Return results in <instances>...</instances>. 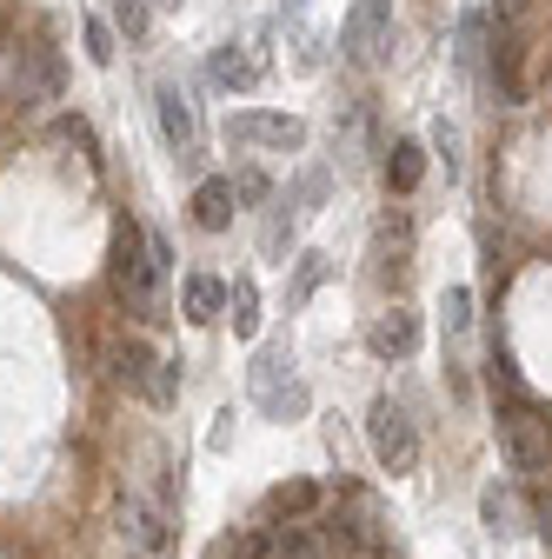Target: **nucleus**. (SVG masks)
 I'll use <instances>...</instances> for the list:
<instances>
[{
	"instance_id": "0eeeda50",
	"label": "nucleus",
	"mask_w": 552,
	"mask_h": 559,
	"mask_svg": "<svg viewBox=\"0 0 552 559\" xmlns=\"http://www.w3.org/2000/svg\"><path fill=\"white\" fill-rule=\"evenodd\" d=\"M8 94L14 107H47L60 100V53L53 47H14V67H8Z\"/></svg>"
},
{
	"instance_id": "4468645a",
	"label": "nucleus",
	"mask_w": 552,
	"mask_h": 559,
	"mask_svg": "<svg viewBox=\"0 0 552 559\" xmlns=\"http://www.w3.org/2000/svg\"><path fill=\"white\" fill-rule=\"evenodd\" d=\"M479 520H487V533L493 539H513V533H526V507H519V493L513 486H487V493H479Z\"/></svg>"
},
{
	"instance_id": "bb28decb",
	"label": "nucleus",
	"mask_w": 552,
	"mask_h": 559,
	"mask_svg": "<svg viewBox=\"0 0 552 559\" xmlns=\"http://www.w3.org/2000/svg\"><path fill=\"white\" fill-rule=\"evenodd\" d=\"M433 147L446 154V174H453V167H459V127H453V120H440V127H433Z\"/></svg>"
},
{
	"instance_id": "473e14b6",
	"label": "nucleus",
	"mask_w": 552,
	"mask_h": 559,
	"mask_svg": "<svg viewBox=\"0 0 552 559\" xmlns=\"http://www.w3.org/2000/svg\"><path fill=\"white\" fill-rule=\"evenodd\" d=\"M147 8H180V0H147Z\"/></svg>"
},
{
	"instance_id": "393cba45",
	"label": "nucleus",
	"mask_w": 552,
	"mask_h": 559,
	"mask_svg": "<svg viewBox=\"0 0 552 559\" xmlns=\"http://www.w3.org/2000/svg\"><path fill=\"white\" fill-rule=\"evenodd\" d=\"M81 40H87V60H94V67H107V60H113V27H107V21H87V27H81Z\"/></svg>"
},
{
	"instance_id": "6e6552de",
	"label": "nucleus",
	"mask_w": 552,
	"mask_h": 559,
	"mask_svg": "<svg viewBox=\"0 0 552 559\" xmlns=\"http://www.w3.org/2000/svg\"><path fill=\"white\" fill-rule=\"evenodd\" d=\"M339 47H347L353 67H380V53H386V0H360L347 14V27H339Z\"/></svg>"
},
{
	"instance_id": "f3484780",
	"label": "nucleus",
	"mask_w": 552,
	"mask_h": 559,
	"mask_svg": "<svg viewBox=\"0 0 552 559\" xmlns=\"http://www.w3.org/2000/svg\"><path fill=\"white\" fill-rule=\"evenodd\" d=\"M266 559H326V539H320V526H273Z\"/></svg>"
},
{
	"instance_id": "a878e982",
	"label": "nucleus",
	"mask_w": 552,
	"mask_h": 559,
	"mask_svg": "<svg viewBox=\"0 0 552 559\" xmlns=\"http://www.w3.org/2000/svg\"><path fill=\"white\" fill-rule=\"evenodd\" d=\"M147 400H154V406H173V400H180V367H173V360L160 367V380H154V393H147Z\"/></svg>"
},
{
	"instance_id": "2f4dec72",
	"label": "nucleus",
	"mask_w": 552,
	"mask_h": 559,
	"mask_svg": "<svg viewBox=\"0 0 552 559\" xmlns=\"http://www.w3.org/2000/svg\"><path fill=\"white\" fill-rule=\"evenodd\" d=\"M8 53H14V47H8V21H0V60H8Z\"/></svg>"
},
{
	"instance_id": "423d86ee",
	"label": "nucleus",
	"mask_w": 552,
	"mask_h": 559,
	"mask_svg": "<svg viewBox=\"0 0 552 559\" xmlns=\"http://www.w3.org/2000/svg\"><path fill=\"white\" fill-rule=\"evenodd\" d=\"M227 140L253 154H300L307 147V120L293 114H227Z\"/></svg>"
},
{
	"instance_id": "9d476101",
	"label": "nucleus",
	"mask_w": 552,
	"mask_h": 559,
	"mask_svg": "<svg viewBox=\"0 0 552 559\" xmlns=\"http://www.w3.org/2000/svg\"><path fill=\"white\" fill-rule=\"evenodd\" d=\"M412 346H420V313H406V307L373 313V326H367V354L373 360H406Z\"/></svg>"
},
{
	"instance_id": "b1692460",
	"label": "nucleus",
	"mask_w": 552,
	"mask_h": 559,
	"mask_svg": "<svg viewBox=\"0 0 552 559\" xmlns=\"http://www.w3.org/2000/svg\"><path fill=\"white\" fill-rule=\"evenodd\" d=\"M333 266H326V253H300V273H293V294H287V307H307V294L320 287Z\"/></svg>"
},
{
	"instance_id": "cd10ccee",
	"label": "nucleus",
	"mask_w": 552,
	"mask_h": 559,
	"mask_svg": "<svg viewBox=\"0 0 552 559\" xmlns=\"http://www.w3.org/2000/svg\"><path fill=\"white\" fill-rule=\"evenodd\" d=\"M266 193H273V187H266V174H253V167L233 180V200H266Z\"/></svg>"
},
{
	"instance_id": "aec40b11",
	"label": "nucleus",
	"mask_w": 552,
	"mask_h": 559,
	"mask_svg": "<svg viewBox=\"0 0 552 559\" xmlns=\"http://www.w3.org/2000/svg\"><path fill=\"white\" fill-rule=\"evenodd\" d=\"M227 320H233L240 340L260 333V287H253V280H233V287H227Z\"/></svg>"
},
{
	"instance_id": "6ab92c4d",
	"label": "nucleus",
	"mask_w": 552,
	"mask_h": 559,
	"mask_svg": "<svg viewBox=\"0 0 552 559\" xmlns=\"http://www.w3.org/2000/svg\"><path fill=\"white\" fill-rule=\"evenodd\" d=\"M214 81H220V87H253V81H260V53H247V47L227 40V47L214 53Z\"/></svg>"
},
{
	"instance_id": "ddd939ff",
	"label": "nucleus",
	"mask_w": 552,
	"mask_h": 559,
	"mask_svg": "<svg viewBox=\"0 0 552 559\" xmlns=\"http://www.w3.org/2000/svg\"><path fill=\"white\" fill-rule=\"evenodd\" d=\"M233 214H240L233 180H200V187H193V227H206V234H227V227H233Z\"/></svg>"
},
{
	"instance_id": "c85d7f7f",
	"label": "nucleus",
	"mask_w": 552,
	"mask_h": 559,
	"mask_svg": "<svg viewBox=\"0 0 552 559\" xmlns=\"http://www.w3.org/2000/svg\"><path fill=\"white\" fill-rule=\"evenodd\" d=\"M466 320H472V294L453 287V294H446V326H466Z\"/></svg>"
},
{
	"instance_id": "dca6fc26",
	"label": "nucleus",
	"mask_w": 552,
	"mask_h": 559,
	"mask_svg": "<svg viewBox=\"0 0 552 559\" xmlns=\"http://www.w3.org/2000/svg\"><path fill=\"white\" fill-rule=\"evenodd\" d=\"M406 253H412V227H406V214H386L380 234H373V260H380V273H406Z\"/></svg>"
},
{
	"instance_id": "a211bd4d",
	"label": "nucleus",
	"mask_w": 552,
	"mask_h": 559,
	"mask_svg": "<svg viewBox=\"0 0 552 559\" xmlns=\"http://www.w3.org/2000/svg\"><path fill=\"white\" fill-rule=\"evenodd\" d=\"M420 174H427V147H420V140H393V154H386V187H393V193H412V187H420Z\"/></svg>"
},
{
	"instance_id": "f8f14e48",
	"label": "nucleus",
	"mask_w": 552,
	"mask_h": 559,
	"mask_svg": "<svg viewBox=\"0 0 552 559\" xmlns=\"http://www.w3.org/2000/svg\"><path fill=\"white\" fill-rule=\"evenodd\" d=\"M339 526H347L367 552H380L386 546V513H380V500L373 493H339V513H333Z\"/></svg>"
},
{
	"instance_id": "7ed1b4c3",
	"label": "nucleus",
	"mask_w": 552,
	"mask_h": 559,
	"mask_svg": "<svg viewBox=\"0 0 552 559\" xmlns=\"http://www.w3.org/2000/svg\"><path fill=\"white\" fill-rule=\"evenodd\" d=\"M367 447H373V460L386 473H412V466H420V427L406 419V406L393 393H380L367 406Z\"/></svg>"
},
{
	"instance_id": "412c9836",
	"label": "nucleus",
	"mask_w": 552,
	"mask_h": 559,
	"mask_svg": "<svg viewBox=\"0 0 552 559\" xmlns=\"http://www.w3.org/2000/svg\"><path fill=\"white\" fill-rule=\"evenodd\" d=\"M147 27H154V8H147V0H113V34L147 40Z\"/></svg>"
},
{
	"instance_id": "20e7f679",
	"label": "nucleus",
	"mask_w": 552,
	"mask_h": 559,
	"mask_svg": "<svg viewBox=\"0 0 552 559\" xmlns=\"http://www.w3.org/2000/svg\"><path fill=\"white\" fill-rule=\"evenodd\" d=\"M500 453L513 473H545L552 466V419H539V406H526V400L500 406Z\"/></svg>"
},
{
	"instance_id": "5701e85b",
	"label": "nucleus",
	"mask_w": 552,
	"mask_h": 559,
	"mask_svg": "<svg viewBox=\"0 0 552 559\" xmlns=\"http://www.w3.org/2000/svg\"><path fill=\"white\" fill-rule=\"evenodd\" d=\"M493 81L506 100H519V40H493Z\"/></svg>"
},
{
	"instance_id": "39448f33",
	"label": "nucleus",
	"mask_w": 552,
	"mask_h": 559,
	"mask_svg": "<svg viewBox=\"0 0 552 559\" xmlns=\"http://www.w3.org/2000/svg\"><path fill=\"white\" fill-rule=\"evenodd\" d=\"M113 533L141 552V559H167V552H173V520H167V507H154V500H141V493H120V500H113Z\"/></svg>"
},
{
	"instance_id": "9b49d317",
	"label": "nucleus",
	"mask_w": 552,
	"mask_h": 559,
	"mask_svg": "<svg viewBox=\"0 0 552 559\" xmlns=\"http://www.w3.org/2000/svg\"><path fill=\"white\" fill-rule=\"evenodd\" d=\"M154 107H160V133H167V147H173L180 160H193V154H200V114H193V100H187L180 87H160V94H154Z\"/></svg>"
},
{
	"instance_id": "1a4fd4ad",
	"label": "nucleus",
	"mask_w": 552,
	"mask_h": 559,
	"mask_svg": "<svg viewBox=\"0 0 552 559\" xmlns=\"http://www.w3.org/2000/svg\"><path fill=\"white\" fill-rule=\"evenodd\" d=\"M160 354L147 340H113L107 346V373H113V386H127V393H154V380H160Z\"/></svg>"
},
{
	"instance_id": "c756f323",
	"label": "nucleus",
	"mask_w": 552,
	"mask_h": 559,
	"mask_svg": "<svg viewBox=\"0 0 552 559\" xmlns=\"http://www.w3.org/2000/svg\"><path fill=\"white\" fill-rule=\"evenodd\" d=\"M526 8H532V0H493V14H500V21H519Z\"/></svg>"
},
{
	"instance_id": "f257e3e1",
	"label": "nucleus",
	"mask_w": 552,
	"mask_h": 559,
	"mask_svg": "<svg viewBox=\"0 0 552 559\" xmlns=\"http://www.w3.org/2000/svg\"><path fill=\"white\" fill-rule=\"evenodd\" d=\"M160 280L167 266L147 253V234L141 227H127L113 240V294L127 300V313H141V320H167V294H160Z\"/></svg>"
},
{
	"instance_id": "7c9ffc66",
	"label": "nucleus",
	"mask_w": 552,
	"mask_h": 559,
	"mask_svg": "<svg viewBox=\"0 0 552 559\" xmlns=\"http://www.w3.org/2000/svg\"><path fill=\"white\" fill-rule=\"evenodd\" d=\"M532 520H539V539H545V546H552V493H545V500H539V513H532Z\"/></svg>"
},
{
	"instance_id": "4be33fe9",
	"label": "nucleus",
	"mask_w": 552,
	"mask_h": 559,
	"mask_svg": "<svg viewBox=\"0 0 552 559\" xmlns=\"http://www.w3.org/2000/svg\"><path fill=\"white\" fill-rule=\"evenodd\" d=\"M266 507H273V513H287V520H300V513L320 507V493H313L307 479H293V486H273V500H266Z\"/></svg>"
},
{
	"instance_id": "2eb2a0df",
	"label": "nucleus",
	"mask_w": 552,
	"mask_h": 559,
	"mask_svg": "<svg viewBox=\"0 0 552 559\" xmlns=\"http://www.w3.org/2000/svg\"><path fill=\"white\" fill-rule=\"evenodd\" d=\"M180 313H187L193 326H214V320L227 313V287H220L214 273H193L187 287H180Z\"/></svg>"
},
{
	"instance_id": "f03ea898",
	"label": "nucleus",
	"mask_w": 552,
	"mask_h": 559,
	"mask_svg": "<svg viewBox=\"0 0 552 559\" xmlns=\"http://www.w3.org/2000/svg\"><path fill=\"white\" fill-rule=\"evenodd\" d=\"M247 386H253V406H260L266 419H300V413H307V380H300V367H293V346H287V340H280V346H260L253 367H247Z\"/></svg>"
}]
</instances>
